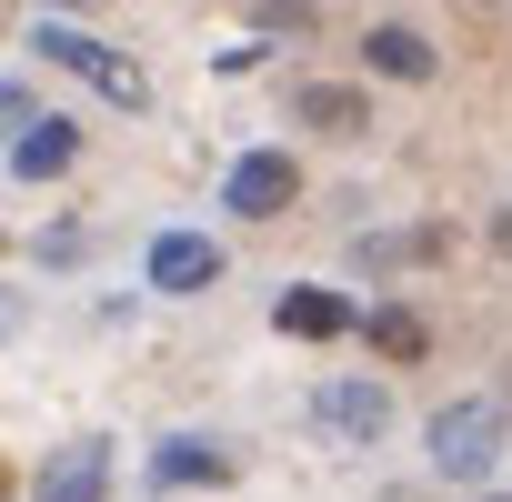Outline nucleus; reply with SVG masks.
Segmentation results:
<instances>
[{"instance_id":"6e6552de","label":"nucleus","mask_w":512,"mask_h":502,"mask_svg":"<svg viewBox=\"0 0 512 502\" xmlns=\"http://www.w3.org/2000/svg\"><path fill=\"white\" fill-rule=\"evenodd\" d=\"M31 502H111V442H71V452L41 472Z\"/></svg>"},{"instance_id":"9b49d317","label":"nucleus","mask_w":512,"mask_h":502,"mask_svg":"<svg viewBox=\"0 0 512 502\" xmlns=\"http://www.w3.org/2000/svg\"><path fill=\"white\" fill-rule=\"evenodd\" d=\"M362 61H372L382 81H432V71H442V61H432V41H422L412 21H382V31L362 41Z\"/></svg>"},{"instance_id":"7ed1b4c3","label":"nucleus","mask_w":512,"mask_h":502,"mask_svg":"<svg viewBox=\"0 0 512 502\" xmlns=\"http://www.w3.org/2000/svg\"><path fill=\"white\" fill-rule=\"evenodd\" d=\"M312 422H322L332 442H352V452H372V442L392 432V392H382V382H362V372H332V382L312 392Z\"/></svg>"},{"instance_id":"9d476101","label":"nucleus","mask_w":512,"mask_h":502,"mask_svg":"<svg viewBox=\"0 0 512 502\" xmlns=\"http://www.w3.org/2000/svg\"><path fill=\"white\" fill-rule=\"evenodd\" d=\"M151 482H231V442H211V432H171L161 452H151Z\"/></svg>"},{"instance_id":"2eb2a0df","label":"nucleus","mask_w":512,"mask_h":502,"mask_svg":"<svg viewBox=\"0 0 512 502\" xmlns=\"http://www.w3.org/2000/svg\"><path fill=\"white\" fill-rule=\"evenodd\" d=\"M31 121H41V111H31V91H21V81H0V141H21Z\"/></svg>"},{"instance_id":"20e7f679","label":"nucleus","mask_w":512,"mask_h":502,"mask_svg":"<svg viewBox=\"0 0 512 502\" xmlns=\"http://www.w3.org/2000/svg\"><path fill=\"white\" fill-rule=\"evenodd\" d=\"M292 191H302L292 151H241V161H231V181H221V211H241V221H282V211H292Z\"/></svg>"},{"instance_id":"0eeeda50","label":"nucleus","mask_w":512,"mask_h":502,"mask_svg":"<svg viewBox=\"0 0 512 502\" xmlns=\"http://www.w3.org/2000/svg\"><path fill=\"white\" fill-rule=\"evenodd\" d=\"M71 161H81V121H71V111H41V121L11 141V171H21V181H61Z\"/></svg>"},{"instance_id":"4468645a","label":"nucleus","mask_w":512,"mask_h":502,"mask_svg":"<svg viewBox=\"0 0 512 502\" xmlns=\"http://www.w3.org/2000/svg\"><path fill=\"white\" fill-rule=\"evenodd\" d=\"M251 21H262V31H272V41H282V31H292V41H302V31H312V0H262V11H251Z\"/></svg>"},{"instance_id":"f8f14e48","label":"nucleus","mask_w":512,"mask_h":502,"mask_svg":"<svg viewBox=\"0 0 512 502\" xmlns=\"http://www.w3.org/2000/svg\"><path fill=\"white\" fill-rule=\"evenodd\" d=\"M442 241H452V231H382V241L362 231V241H352V262H362V272H402V262H432Z\"/></svg>"},{"instance_id":"39448f33","label":"nucleus","mask_w":512,"mask_h":502,"mask_svg":"<svg viewBox=\"0 0 512 502\" xmlns=\"http://www.w3.org/2000/svg\"><path fill=\"white\" fill-rule=\"evenodd\" d=\"M292 121L322 131V141H362V131H372V101H362L352 81H302V91H292Z\"/></svg>"},{"instance_id":"ddd939ff","label":"nucleus","mask_w":512,"mask_h":502,"mask_svg":"<svg viewBox=\"0 0 512 502\" xmlns=\"http://www.w3.org/2000/svg\"><path fill=\"white\" fill-rule=\"evenodd\" d=\"M362 332H372V352H382V362H422V352H432V332H422V312H402V302H382V312H372Z\"/></svg>"},{"instance_id":"f03ea898","label":"nucleus","mask_w":512,"mask_h":502,"mask_svg":"<svg viewBox=\"0 0 512 502\" xmlns=\"http://www.w3.org/2000/svg\"><path fill=\"white\" fill-rule=\"evenodd\" d=\"M502 462V412L492 402H442L432 412V472L442 482H482Z\"/></svg>"},{"instance_id":"423d86ee","label":"nucleus","mask_w":512,"mask_h":502,"mask_svg":"<svg viewBox=\"0 0 512 502\" xmlns=\"http://www.w3.org/2000/svg\"><path fill=\"white\" fill-rule=\"evenodd\" d=\"M211 282H221V241H201V231L151 241V292H211Z\"/></svg>"},{"instance_id":"f257e3e1","label":"nucleus","mask_w":512,"mask_h":502,"mask_svg":"<svg viewBox=\"0 0 512 502\" xmlns=\"http://www.w3.org/2000/svg\"><path fill=\"white\" fill-rule=\"evenodd\" d=\"M31 51H51V71H71V81H91L111 111H141L151 101V81H141V61H121L111 41H91V31H71V21H41V41Z\"/></svg>"},{"instance_id":"1a4fd4ad","label":"nucleus","mask_w":512,"mask_h":502,"mask_svg":"<svg viewBox=\"0 0 512 502\" xmlns=\"http://www.w3.org/2000/svg\"><path fill=\"white\" fill-rule=\"evenodd\" d=\"M272 322H282L292 342H342L362 312H352L342 292H312V282H302V292H282V302H272Z\"/></svg>"}]
</instances>
